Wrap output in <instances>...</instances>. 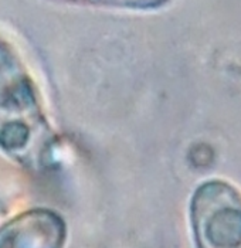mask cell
Returning <instances> with one entry per match:
<instances>
[{
  "label": "cell",
  "instance_id": "obj_1",
  "mask_svg": "<svg viewBox=\"0 0 241 248\" xmlns=\"http://www.w3.org/2000/svg\"><path fill=\"white\" fill-rule=\"evenodd\" d=\"M57 145L37 85L22 57L0 38V149L33 170L50 167Z\"/></svg>",
  "mask_w": 241,
  "mask_h": 248
},
{
  "label": "cell",
  "instance_id": "obj_2",
  "mask_svg": "<svg viewBox=\"0 0 241 248\" xmlns=\"http://www.w3.org/2000/svg\"><path fill=\"white\" fill-rule=\"evenodd\" d=\"M197 248H241V191L221 179L198 186L190 201Z\"/></svg>",
  "mask_w": 241,
  "mask_h": 248
},
{
  "label": "cell",
  "instance_id": "obj_3",
  "mask_svg": "<svg viewBox=\"0 0 241 248\" xmlns=\"http://www.w3.org/2000/svg\"><path fill=\"white\" fill-rule=\"evenodd\" d=\"M71 3L112 9H126V10H155L169 4L172 0H65Z\"/></svg>",
  "mask_w": 241,
  "mask_h": 248
}]
</instances>
